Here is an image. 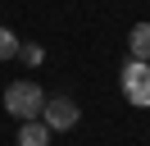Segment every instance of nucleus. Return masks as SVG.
I'll return each instance as SVG.
<instances>
[{
  "label": "nucleus",
  "mask_w": 150,
  "mask_h": 146,
  "mask_svg": "<svg viewBox=\"0 0 150 146\" xmlns=\"http://www.w3.org/2000/svg\"><path fill=\"white\" fill-rule=\"evenodd\" d=\"M18 146H50V128L41 123V119L18 123Z\"/></svg>",
  "instance_id": "4"
},
{
  "label": "nucleus",
  "mask_w": 150,
  "mask_h": 146,
  "mask_svg": "<svg viewBox=\"0 0 150 146\" xmlns=\"http://www.w3.org/2000/svg\"><path fill=\"white\" fill-rule=\"evenodd\" d=\"M18 36H14V27H5V23H0V59H18Z\"/></svg>",
  "instance_id": "6"
},
{
  "label": "nucleus",
  "mask_w": 150,
  "mask_h": 146,
  "mask_svg": "<svg viewBox=\"0 0 150 146\" xmlns=\"http://www.w3.org/2000/svg\"><path fill=\"white\" fill-rule=\"evenodd\" d=\"M127 50H132V59H146L150 64V23H137L127 32Z\"/></svg>",
  "instance_id": "5"
},
{
  "label": "nucleus",
  "mask_w": 150,
  "mask_h": 146,
  "mask_svg": "<svg viewBox=\"0 0 150 146\" xmlns=\"http://www.w3.org/2000/svg\"><path fill=\"white\" fill-rule=\"evenodd\" d=\"M118 87H123V96H127V105L150 110V64L146 59H127L123 73H118Z\"/></svg>",
  "instance_id": "2"
},
{
  "label": "nucleus",
  "mask_w": 150,
  "mask_h": 146,
  "mask_svg": "<svg viewBox=\"0 0 150 146\" xmlns=\"http://www.w3.org/2000/svg\"><path fill=\"white\" fill-rule=\"evenodd\" d=\"M5 110H9L18 123L41 119V110H46V91H41V82H32V78L9 82V87H5Z\"/></svg>",
  "instance_id": "1"
},
{
  "label": "nucleus",
  "mask_w": 150,
  "mask_h": 146,
  "mask_svg": "<svg viewBox=\"0 0 150 146\" xmlns=\"http://www.w3.org/2000/svg\"><path fill=\"white\" fill-rule=\"evenodd\" d=\"M82 119V110H77L73 96H46V110H41V123L50 128V132H68V128Z\"/></svg>",
  "instance_id": "3"
},
{
  "label": "nucleus",
  "mask_w": 150,
  "mask_h": 146,
  "mask_svg": "<svg viewBox=\"0 0 150 146\" xmlns=\"http://www.w3.org/2000/svg\"><path fill=\"white\" fill-rule=\"evenodd\" d=\"M18 59H23V64H28V69H37V64H41V59H46V50H41V46H37V41H23V46H18Z\"/></svg>",
  "instance_id": "7"
}]
</instances>
